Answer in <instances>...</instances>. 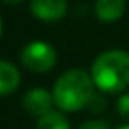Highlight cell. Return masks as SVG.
<instances>
[{"mask_svg": "<svg viewBox=\"0 0 129 129\" xmlns=\"http://www.w3.org/2000/svg\"><path fill=\"white\" fill-rule=\"evenodd\" d=\"M90 76L101 92H124L129 87V53L124 50H110L101 53L92 64Z\"/></svg>", "mask_w": 129, "mask_h": 129, "instance_id": "1", "label": "cell"}, {"mask_svg": "<svg viewBox=\"0 0 129 129\" xmlns=\"http://www.w3.org/2000/svg\"><path fill=\"white\" fill-rule=\"evenodd\" d=\"M94 80L83 69L66 71L53 87L55 104L62 111H78L85 108L94 95Z\"/></svg>", "mask_w": 129, "mask_h": 129, "instance_id": "2", "label": "cell"}, {"mask_svg": "<svg viewBox=\"0 0 129 129\" xmlns=\"http://www.w3.org/2000/svg\"><path fill=\"white\" fill-rule=\"evenodd\" d=\"M21 64L32 73H48L57 62V51L44 41H32L21 50Z\"/></svg>", "mask_w": 129, "mask_h": 129, "instance_id": "3", "label": "cell"}, {"mask_svg": "<svg viewBox=\"0 0 129 129\" xmlns=\"http://www.w3.org/2000/svg\"><path fill=\"white\" fill-rule=\"evenodd\" d=\"M53 103H55L53 94H50L44 88H32L23 97V108H25V111L28 115H32V117H37V118H41L43 115L50 113Z\"/></svg>", "mask_w": 129, "mask_h": 129, "instance_id": "4", "label": "cell"}, {"mask_svg": "<svg viewBox=\"0 0 129 129\" xmlns=\"http://www.w3.org/2000/svg\"><path fill=\"white\" fill-rule=\"evenodd\" d=\"M32 14L41 21H58L66 16L67 2L66 0H32L30 2Z\"/></svg>", "mask_w": 129, "mask_h": 129, "instance_id": "5", "label": "cell"}, {"mask_svg": "<svg viewBox=\"0 0 129 129\" xmlns=\"http://www.w3.org/2000/svg\"><path fill=\"white\" fill-rule=\"evenodd\" d=\"M124 13L125 0H95V16L104 23L120 20Z\"/></svg>", "mask_w": 129, "mask_h": 129, "instance_id": "6", "label": "cell"}, {"mask_svg": "<svg viewBox=\"0 0 129 129\" xmlns=\"http://www.w3.org/2000/svg\"><path fill=\"white\" fill-rule=\"evenodd\" d=\"M20 87V71L11 62L0 60V95H7Z\"/></svg>", "mask_w": 129, "mask_h": 129, "instance_id": "7", "label": "cell"}, {"mask_svg": "<svg viewBox=\"0 0 129 129\" xmlns=\"http://www.w3.org/2000/svg\"><path fill=\"white\" fill-rule=\"evenodd\" d=\"M37 129H71V125L66 115L51 110L50 113L37 118Z\"/></svg>", "mask_w": 129, "mask_h": 129, "instance_id": "8", "label": "cell"}, {"mask_svg": "<svg viewBox=\"0 0 129 129\" xmlns=\"http://www.w3.org/2000/svg\"><path fill=\"white\" fill-rule=\"evenodd\" d=\"M117 111H118V115L124 120L129 122V92H125L124 95L118 97V101H117Z\"/></svg>", "mask_w": 129, "mask_h": 129, "instance_id": "9", "label": "cell"}, {"mask_svg": "<svg viewBox=\"0 0 129 129\" xmlns=\"http://www.w3.org/2000/svg\"><path fill=\"white\" fill-rule=\"evenodd\" d=\"M78 129H110L108 127V124L104 122V120H87V122H83Z\"/></svg>", "mask_w": 129, "mask_h": 129, "instance_id": "10", "label": "cell"}, {"mask_svg": "<svg viewBox=\"0 0 129 129\" xmlns=\"http://www.w3.org/2000/svg\"><path fill=\"white\" fill-rule=\"evenodd\" d=\"M4 4H9V6H18V4H21L23 0H2Z\"/></svg>", "mask_w": 129, "mask_h": 129, "instance_id": "11", "label": "cell"}, {"mask_svg": "<svg viewBox=\"0 0 129 129\" xmlns=\"http://www.w3.org/2000/svg\"><path fill=\"white\" fill-rule=\"evenodd\" d=\"M117 129H129V124H124V125H118Z\"/></svg>", "mask_w": 129, "mask_h": 129, "instance_id": "12", "label": "cell"}, {"mask_svg": "<svg viewBox=\"0 0 129 129\" xmlns=\"http://www.w3.org/2000/svg\"><path fill=\"white\" fill-rule=\"evenodd\" d=\"M0 37H2V20H0Z\"/></svg>", "mask_w": 129, "mask_h": 129, "instance_id": "13", "label": "cell"}]
</instances>
